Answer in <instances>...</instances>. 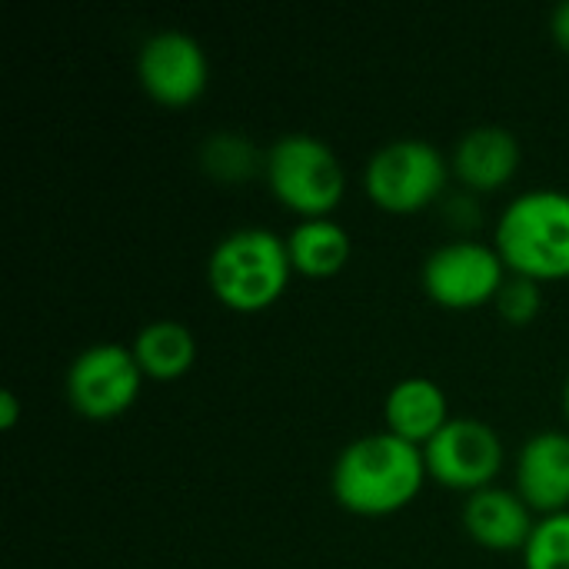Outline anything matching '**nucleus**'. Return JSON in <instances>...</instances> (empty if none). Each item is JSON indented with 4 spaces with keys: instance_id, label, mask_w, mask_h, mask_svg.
I'll use <instances>...</instances> for the list:
<instances>
[{
    "instance_id": "obj_5",
    "label": "nucleus",
    "mask_w": 569,
    "mask_h": 569,
    "mask_svg": "<svg viewBox=\"0 0 569 569\" xmlns=\"http://www.w3.org/2000/svg\"><path fill=\"white\" fill-rule=\"evenodd\" d=\"M450 160L440 147L400 137L383 143L363 167V193L373 207L393 217H410L427 210L450 180Z\"/></svg>"
},
{
    "instance_id": "obj_21",
    "label": "nucleus",
    "mask_w": 569,
    "mask_h": 569,
    "mask_svg": "<svg viewBox=\"0 0 569 569\" xmlns=\"http://www.w3.org/2000/svg\"><path fill=\"white\" fill-rule=\"evenodd\" d=\"M563 413H567V420H569V377H567V383H563Z\"/></svg>"
},
{
    "instance_id": "obj_6",
    "label": "nucleus",
    "mask_w": 569,
    "mask_h": 569,
    "mask_svg": "<svg viewBox=\"0 0 569 569\" xmlns=\"http://www.w3.org/2000/svg\"><path fill=\"white\" fill-rule=\"evenodd\" d=\"M510 270L493 243L450 240L437 247L420 270L423 293L443 310H477L497 300Z\"/></svg>"
},
{
    "instance_id": "obj_9",
    "label": "nucleus",
    "mask_w": 569,
    "mask_h": 569,
    "mask_svg": "<svg viewBox=\"0 0 569 569\" xmlns=\"http://www.w3.org/2000/svg\"><path fill=\"white\" fill-rule=\"evenodd\" d=\"M137 77L153 103L183 110L207 93L210 60L197 37L183 30H160L143 40L137 53Z\"/></svg>"
},
{
    "instance_id": "obj_15",
    "label": "nucleus",
    "mask_w": 569,
    "mask_h": 569,
    "mask_svg": "<svg viewBox=\"0 0 569 569\" xmlns=\"http://www.w3.org/2000/svg\"><path fill=\"white\" fill-rule=\"evenodd\" d=\"M147 380L173 383L197 363V337L180 320H150L130 343Z\"/></svg>"
},
{
    "instance_id": "obj_7",
    "label": "nucleus",
    "mask_w": 569,
    "mask_h": 569,
    "mask_svg": "<svg viewBox=\"0 0 569 569\" xmlns=\"http://www.w3.org/2000/svg\"><path fill=\"white\" fill-rule=\"evenodd\" d=\"M143 370L123 343H90L67 367V403L83 420H113L127 413L143 387Z\"/></svg>"
},
{
    "instance_id": "obj_16",
    "label": "nucleus",
    "mask_w": 569,
    "mask_h": 569,
    "mask_svg": "<svg viewBox=\"0 0 569 569\" xmlns=\"http://www.w3.org/2000/svg\"><path fill=\"white\" fill-rule=\"evenodd\" d=\"M203 170L217 180H247L267 157L253 150V143L240 133H217L203 143Z\"/></svg>"
},
{
    "instance_id": "obj_17",
    "label": "nucleus",
    "mask_w": 569,
    "mask_h": 569,
    "mask_svg": "<svg viewBox=\"0 0 569 569\" xmlns=\"http://www.w3.org/2000/svg\"><path fill=\"white\" fill-rule=\"evenodd\" d=\"M523 569H569V510L537 520L523 550Z\"/></svg>"
},
{
    "instance_id": "obj_18",
    "label": "nucleus",
    "mask_w": 569,
    "mask_h": 569,
    "mask_svg": "<svg viewBox=\"0 0 569 569\" xmlns=\"http://www.w3.org/2000/svg\"><path fill=\"white\" fill-rule=\"evenodd\" d=\"M500 320H507L510 327H527L540 317L543 310V293H540V283L527 280V277H507L503 290L497 293L493 300Z\"/></svg>"
},
{
    "instance_id": "obj_1",
    "label": "nucleus",
    "mask_w": 569,
    "mask_h": 569,
    "mask_svg": "<svg viewBox=\"0 0 569 569\" xmlns=\"http://www.w3.org/2000/svg\"><path fill=\"white\" fill-rule=\"evenodd\" d=\"M427 480L430 473L423 450L390 430H380L340 450L330 473V490L347 513L380 520L407 510Z\"/></svg>"
},
{
    "instance_id": "obj_10",
    "label": "nucleus",
    "mask_w": 569,
    "mask_h": 569,
    "mask_svg": "<svg viewBox=\"0 0 569 569\" xmlns=\"http://www.w3.org/2000/svg\"><path fill=\"white\" fill-rule=\"evenodd\" d=\"M517 493L543 520L569 510V433H533L517 453Z\"/></svg>"
},
{
    "instance_id": "obj_19",
    "label": "nucleus",
    "mask_w": 569,
    "mask_h": 569,
    "mask_svg": "<svg viewBox=\"0 0 569 569\" xmlns=\"http://www.w3.org/2000/svg\"><path fill=\"white\" fill-rule=\"evenodd\" d=\"M550 33H553V40L569 53V0L553 10V17H550Z\"/></svg>"
},
{
    "instance_id": "obj_8",
    "label": "nucleus",
    "mask_w": 569,
    "mask_h": 569,
    "mask_svg": "<svg viewBox=\"0 0 569 569\" xmlns=\"http://www.w3.org/2000/svg\"><path fill=\"white\" fill-rule=\"evenodd\" d=\"M427 473L443 490L480 493L493 487L503 470V440L500 433L477 417H453L427 447H423Z\"/></svg>"
},
{
    "instance_id": "obj_13",
    "label": "nucleus",
    "mask_w": 569,
    "mask_h": 569,
    "mask_svg": "<svg viewBox=\"0 0 569 569\" xmlns=\"http://www.w3.org/2000/svg\"><path fill=\"white\" fill-rule=\"evenodd\" d=\"M450 400L443 393V387L430 377H403L400 383L390 387L387 400H383V430H390L393 437L413 443V447H427L447 423H450Z\"/></svg>"
},
{
    "instance_id": "obj_3",
    "label": "nucleus",
    "mask_w": 569,
    "mask_h": 569,
    "mask_svg": "<svg viewBox=\"0 0 569 569\" xmlns=\"http://www.w3.org/2000/svg\"><path fill=\"white\" fill-rule=\"evenodd\" d=\"M293 277L287 237L267 227H240L217 240L207 260L210 293L233 313H260L273 307Z\"/></svg>"
},
{
    "instance_id": "obj_14",
    "label": "nucleus",
    "mask_w": 569,
    "mask_h": 569,
    "mask_svg": "<svg viewBox=\"0 0 569 569\" xmlns=\"http://www.w3.org/2000/svg\"><path fill=\"white\" fill-rule=\"evenodd\" d=\"M287 253H290L293 273L307 280H330L350 263L353 240L347 227L337 223L333 217L297 220V227L287 233Z\"/></svg>"
},
{
    "instance_id": "obj_20",
    "label": "nucleus",
    "mask_w": 569,
    "mask_h": 569,
    "mask_svg": "<svg viewBox=\"0 0 569 569\" xmlns=\"http://www.w3.org/2000/svg\"><path fill=\"white\" fill-rule=\"evenodd\" d=\"M17 417H20V403L10 390L0 393V427L3 430H13L17 427Z\"/></svg>"
},
{
    "instance_id": "obj_11",
    "label": "nucleus",
    "mask_w": 569,
    "mask_h": 569,
    "mask_svg": "<svg viewBox=\"0 0 569 569\" xmlns=\"http://www.w3.org/2000/svg\"><path fill=\"white\" fill-rule=\"evenodd\" d=\"M520 160H523V150L513 130L500 123H480V127H470L457 140L450 170L467 190L497 193L517 177Z\"/></svg>"
},
{
    "instance_id": "obj_12",
    "label": "nucleus",
    "mask_w": 569,
    "mask_h": 569,
    "mask_svg": "<svg viewBox=\"0 0 569 569\" xmlns=\"http://www.w3.org/2000/svg\"><path fill=\"white\" fill-rule=\"evenodd\" d=\"M463 530L483 550H493V553L520 550L523 553L537 530V513L527 507V500L517 490H503L493 483V487L467 497Z\"/></svg>"
},
{
    "instance_id": "obj_4",
    "label": "nucleus",
    "mask_w": 569,
    "mask_h": 569,
    "mask_svg": "<svg viewBox=\"0 0 569 569\" xmlns=\"http://www.w3.org/2000/svg\"><path fill=\"white\" fill-rule=\"evenodd\" d=\"M263 173L277 203L293 210L300 220L330 217L347 193L340 157L327 140L313 133H283L273 140L263 160Z\"/></svg>"
},
{
    "instance_id": "obj_2",
    "label": "nucleus",
    "mask_w": 569,
    "mask_h": 569,
    "mask_svg": "<svg viewBox=\"0 0 569 569\" xmlns=\"http://www.w3.org/2000/svg\"><path fill=\"white\" fill-rule=\"evenodd\" d=\"M493 247L513 277L533 283L569 280V193L537 187L507 203L497 220Z\"/></svg>"
}]
</instances>
